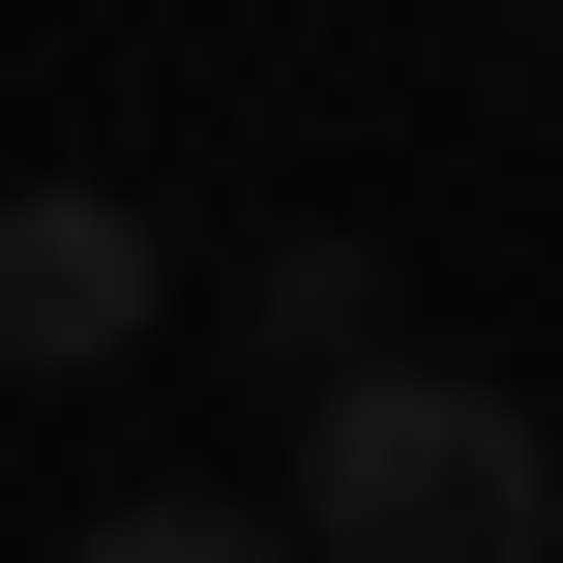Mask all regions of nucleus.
Wrapping results in <instances>:
<instances>
[{
  "mask_svg": "<svg viewBox=\"0 0 563 563\" xmlns=\"http://www.w3.org/2000/svg\"><path fill=\"white\" fill-rule=\"evenodd\" d=\"M297 563H563V445L445 356L297 386Z\"/></svg>",
  "mask_w": 563,
  "mask_h": 563,
  "instance_id": "f257e3e1",
  "label": "nucleus"
},
{
  "mask_svg": "<svg viewBox=\"0 0 563 563\" xmlns=\"http://www.w3.org/2000/svg\"><path fill=\"white\" fill-rule=\"evenodd\" d=\"M148 327H178L148 208H119V178H0V386H89V356H148Z\"/></svg>",
  "mask_w": 563,
  "mask_h": 563,
  "instance_id": "f03ea898",
  "label": "nucleus"
},
{
  "mask_svg": "<svg viewBox=\"0 0 563 563\" xmlns=\"http://www.w3.org/2000/svg\"><path fill=\"white\" fill-rule=\"evenodd\" d=\"M238 327H267L297 386H356V356H386V267H356V238H267V267H238Z\"/></svg>",
  "mask_w": 563,
  "mask_h": 563,
  "instance_id": "7ed1b4c3",
  "label": "nucleus"
},
{
  "mask_svg": "<svg viewBox=\"0 0 563 563\" xmlns=\"http://www.w3.org/2000/svg\"><path fill=\"white\" fill-rule=\"evenodd\" d=\"M59 563H297V505H89Z\"/></svg>",
  "mask_w": 563,
  "mask_h": 563,
  "instance_id": "20e7f679",
  "label": "nucleus"
}]
</instances>
